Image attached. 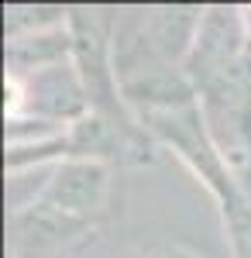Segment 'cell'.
Wrapping results in <instances>:
<instances>
[{
  "mask_svg": "<svg viewBox=\"0 0 251 258\" xmlns=\"http://www.w3.org/2000/svg\"><path fill=\"white\" fill-rule=\"evenodd\" d=\"M21 93H24V110H31L38 120L48 124H76L90 114V100L83 90L73 59L45 66L38 73L18 76Z\"/></svg>",
  "mask_w": 251,
  "mask_h": 258,
  "instance_id": "obj_3",
  "label": "cell"
},
{
  "mask_svg": "<svg viewBox=\"0 0 251 258\" xmlns=\"http://www.w3.org/2000/svg\"><path fill=\"white\" fill-rule=\"evenodd\" d=\"M248 41L251 35L244 31V21H241V14L234 7H207L203 11L193 48H190V55L182 62V73L193 83L196 97L244 55Z\"/></svg>",
  "mask_w": 251,
  "mask_h": 258,
  "instance_id": "obj_2",
  "label": "cell"
},
{
  "mask_svg": "<svg viewBox=\"0 0 251 258\" xmlns=\"http://www.w3.org/2000/svg\"><path fill=\"white\" fill-rule=\"evenodd\" d=\"M224 231H227L231 258H251V197L224 210Z\"/></svg>",
  "mask_w": 251,
  "mask_h": 258,
  "instance_id": "obj_6",
  "label": "cell"
},
{
  "mask_svg": "<svg viewBox=\"0 0 251 258\" xmlns=\"http://www.w3.org/2000/svg\"><path fill=\"white\" fill-rule=\"evenodd\" d=\"M110 189V165L100 159H66L52 165L48 186L38 203H48L69 217L90 220L103 210Z\"/></svg>",
  "mask_w": 251,
  "mask_h": 258,
  "instance_id": "obj_4",
  "label": "cell"
},
{
  "mask_svg": "<svg viewBox=\"0 0 251 258\" xmlns=\"http://www.w3.org/2000/svg\"><path fill=\"white\" fill-rule=\"evenodd\" d=\"M90 227V220L69 217L48 203H31L18 214H11V248L18 258H31L41 251H55L69 244Z\"/></svg>",
  "mask_w": 251,
  "mask_h": 258,
  "instance_id": "obj_5",
  "label": "cell"
},
{
  "mask_svg": "<svg viewBox=\"0 0 251 258\" xmlns=\"http://www.w3.org/2000/svg\"><path fill=\"white\" fill-rule=\"evenodd\" d=\"M69 35H73V66H76L90 110L107 117L128 135H145L128 117V107L120 97V83L114 69V18L97 7H76L69 11Z\"/></svg>",
  "mask_w": 251,
  "mask_h": 258,
  "instance_id": "obj_1",
  "label": "cell"
}]
</instances>
